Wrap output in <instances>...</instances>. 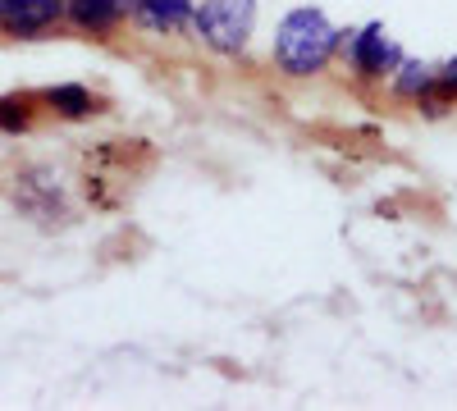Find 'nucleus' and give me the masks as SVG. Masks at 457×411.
Listing matches in <instances>:
<instances>
[{
	"label": "nucleus",
	"instance_id": "obj_1",
	"mask_svg": "<svg viewBox=\"0 0 457 411\" xmlns=\"http://www.w3.org/2000/svg\"><path fill=\"white\" fill-rule=\"evenodd\" d=\"M338 46H343V32L329 23V14L316 5H297L284 14L275 32V64L288 78H312L334 60Z\"/></svg>",
	"mask_w": 457,
	"mask_h": 411
},
{
	"label": "nucleus",
	"instance_id": "obj_2",
	"mask_svg": "<svg viewBox=\"0 0 457 411\" xmlns=\"http://www.w3.org/2000/svg\"><path fill=\"white\" fill-rule=\"evenodd\" d=\"M193 32L220 55H243L256 32V0H197Z\"/></svg>",
	"mask_w": 457,
	"mask_h": 411
},
{
	"label": "nucleus",
	"instance_id": "obj_3",
	"mask_svg": "<svg viewBox=\"0 0 457 411\" xmlns=\"http://www.w3.org/2000/svg\"><path fill=\"white\" fill-rule=\"evenodd\" d=\"M398 60H403V46L389 37L385 23H366L361 32H348V64H353V73L361 83L389 78Z\"/></svg>",
	"mask_w": 457,
	"mask_h": 411
},
{
	"label": "nucleus",
	"instance_id": "obj_4",
	"mask_svg": "<svg viewBox=\"0 0 457 411\" xmlns=\"http://www.w3.org/2000/svg\"><path fill=\"white\" fill-rule=\"evenodd\" d=\"M64 19V0H0V32L42 37Z\"/></svg>",
	"mask_w": 457,
	"mask_h": 411
},
{
	"label": "nucleus",
	"instance_id": "obj_5",
	"mask_svg": "<svg viewBox=\"0 0 457 411\" xmlns=\"http://www.w3.org/2000/svg\"><path fill=\"white\" fill-rule=\"evenodd\" d=\"M129 14H133V0H64V19L92 37H110Z\"/></svg>",
	"mask_w": 457,
	"mask_h": 411
},
{
	"label": "nucleus",
	"instance_id": "obj_6",
	"mask_svg": "<svg viewBox=\"0 0 457 411\" xmlns=\"http://www.w3.org/2000/svg\"><path fill=\"white\" fill-rule=\"evenodd\" d=\"M193 10H197V0H133L137 28L156 32V37H174L183 28H193Z\"/></svg>",
	"mask_w": 457,
	"mask_h": 411
},
{
	"label": "nucleus",
	"instance_id": "obj_7",
	"mask_svg": "<svg viewBox=\"0 0 457 411\" xmlns=\"http://www.w3.org/2000/svg\"><path fill=\"white\" fill-rule=\"evenodd\" d=\"M394 92L403 96V101H416V105H430L435 101V64H426V60H398L394 64Z\"/></svg>",
	"mask_w": 457,
	"mask_h": 411
},
{
	"label": "nucleus",
	"instance_id": "obj_8",
	"mask_svg": "<svg viewBox=\"0 0 457 411\" xmlns=\"http://www.w3.org/2000/svg\"><path fill=\"white\" fill-rule=\"evenodd\" d=\"M46 105L55 110V115H64V119H87L96 110V96L83 83H60V87L46 92Z\"/></svg>",
	"mask_w": 457,
	"mask_h": 411
},
{
	"label": "nucleus",
	"instance_id": "obj_9",
	"mask_svg": "<svg viewBox=\"0 0 457 411\" xmlns=\"http://www.w3.org/2000/svg\"><path fill=\"white\" fill-rule=\"evenodd\" d=\"M32 124V96H0V133H23Z\"/></svg>",
	"mask_w": 457,
	"mask_h": 411
},
{
	"label": "nucleus",
	"instance_id": "obj_10",
	"mask_svg": "<svg viewBox=\"0 0 457 411\" xmlns=\"http://www.w3.org/2000/svg\"><path fill=\"white\" fill-rule=\"evenodd\" d=\"M448 101H457V60L435 64V101H430L426 110H430V115H439Z\"/></svg>",
	"mask_w": 457,
	"mask_h": 411
}]
</instances>
